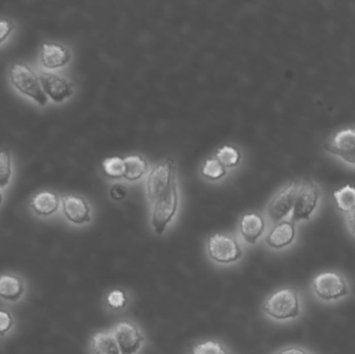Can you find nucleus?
<instances>
[{"mask_svg":"<svg viewBox=\"0 0 355 354\" xmlns=\"http://www.w3.org/2000/svg\"><path fill=\"white\" fill-rule=\"evenodd\" d=\"M320 199V189L318 185L311 180L304 179L300 184L295 203H294L292 222L309 220L314 213Z\"/></svg>","mask_w":355,"mask_h":354,"instance_id":"39448f33","label":"nucleus"},{"mask_svg":"<svg viewBox=\"0 0 355 354\" xmlns=\"http://www.w3.org/2000/svg\"><path fill=\"white\" fill-rule=\"evenodd\" d=\"M344 161L347 162L349 164H354L355 166V153L348 156V157L344 158Z\"/></svg>","mask_w":355,"mask_h":354,"instance_id":"2f4dec72","label":"nucleus"},{"mask_svg":"<svg viewBox=\"0 0 355 354\" xmlns=\"http://www.w3.org/2000/svg\"><path fill=\"white\" fill-rule=\"evenodd\" d=\"M175 180V163L172 158H168L157 164L150 172L148 178V195L151 202L157 201L172 186Z\"/></svg>","mask_w":355,"mask_h":354,"instance_id":"0eeeda50","label":"nucleus"},{"mask_svg":"<svg viewBox=\"0 0 355 354\" xmlns=\"http://www.w3.org/2000/svg\"><path fill=\"white\" fill-rule=\"evenodd\" d=\"M209 258L219 264H230L238 261L243 255L237 239L227 234L212 235L207 242Z\"/></svg>","mask_w":355,"mask_h":354,"instance_id":"20e7f679","label":"nucleus"},{"mask_svg":"<svg viewBox=\"0 0 355 354\" xmlns=\"http://www.w3.org/2000/svg\"><path fill=\"white\" fill-rule=\"evenodd\" d=\"M112 334L122 354L137 353L145 341V337L139 326L130 321H123L116 324Z\"/></svg>","mask_w":355,"mask_h":354,"instance_id":"9d476101","label":"nucleus"},{"mask_svg":"<svg viewBox=\"0 0 355 354\" xmlns=\"http://www.w3.org/2000/svg\"><path fill=\"white\" fill-rule=\"evenodd\" d=\"M324 149L342 160L355 153V129L345 128L337 131L325 143Z\"/></svg>","mask_w":355,"mask_h":354,"instance_id":"ddd939ff","label":"nucleus"},{"mask_svg":"<svg viewBox=\"0 0 355 354\" xmlns=\"http://www.w3.org/2000/svg\"><path fill=\"white\" fill-rule=\"evenodd\" d=\"M15 320L8 310H0V338L8 334L14 328Z\"/></svg>","mask_w":355,"mask_h":354,"instance_id":"bb28decb","label":"nucleus"},{"mask_svg":"<svg viewBox=\"0 0 355 354\" xmlns=\"http://www.w3.org/2000/svg\"><path fill=\"white\" fill-rule=\"evenodd\" d=\"M8 80L21 95L35 102L40 107L47 105L48 98L42 89L39 75L25 62H14L8 69Z\"/></svg>","mask_w":355,"mask_h":354,"instance_id":"f257e3e1","label":"nucleus"},{"mask_svg":"<svg viewBox=\"0 0 355 354\" xmlns=\"http://www.w3.org/2000/svg\"><path fill=\"white\" fill-rule=\"evenodd\" d=\"M273 354H311L304 349L298 348V347H289V348L283 349V351H277Z\"/></svg>","mask_w":355,"mask_h":354,"instance_id":"c756f323","label":"nucleus"},{"mask_svg":"<svg viewBox=\"0 0 355 354\" xmlns=\"http://www.w3.org/2000/svg\"><path fill=\"white\" fill-rule=\"evenodd\" d=\"M348 227L355 235V208L352 212L347 214Z\"/></svg>","mask_w":355,"mask_h":354,"instance_id":"7c9ffc66","label":"nucleus"},{"mask_svg":"<svg viewBox=\"0 0 355 354\" xmlns=\"http://www.w3.org/2000/svg\"><path fill=\"white\" fill-rule=\"evenodd\" d=\"M125 178L135 181L141 179L147 172L148 162L139 155H129L124 158Z\"/></svg>","mask_w":355,"mask_h":354,"instance_id":"aec40b11","label":"nucleus"},{"mask_svg":"<svg viewBox=\"0 0 355 354\" xmlns=\"http://www.w3.org/2000/svg\"><path fill=\"white\" fill-rule=\"evenodd\" d=\"M110 195L112 199L116 201H121L126 197V189L125 187L121 186V185H114L112 189H110Z\"/></svg>","mask_w":355,"mask_h":354,"instance_id":"c85d7f7f","label":"nucleus"},{"mask_svg":"<svg viewBox=\"0 0 355 354\" xmlns=\"http://www.w3.org/2000/svg\"><path fill=\"white\" fill-rule=\"evenodd\" d=\"M37 75L44 94L48 100H51L54 103H62L74 94V85L66 77L45 70H42Z\"/></svg>","mask_w":355,"mask_h":354,"instance_id":"6e6552de","label":"nucleus"},{"mask_svg":"<svg viewBox=\"0 0 355 354\" xmlns=\"http://www.w3.org/2000/svg\"><path fill=\"white\" fill-rule=\"evenodd\" d=\"M263 312L277 320H289L300 314V297L294 288H283L273 292L263 303Z\"/></svg>","mask_w":355,"mask_h":354,"instance_id":"f03ea898","label":"nucleus"},{"mask_svg":"<svg viewBox=\"0 0 355 354\" xmlns=\"http://www.w3.org/2000/svg\"><path fill=\"white\" fill-rule=\"evenodd\" d=\"M225 172L227 170H225V166L216 158L207 159L202 168V174L211 180H218V179L223 178Z\"/></svg>","mask_w":355,"mask_h":354,"instance_id":"b1692460","label":"nucleus"},{"mask_svg":"<svg viewBox=\"0 0 355 354\" xmlns=\"http://www.w3.org/2000/svg\"><path fill=\"white\" fill-rule=\"evenodd\" d=\"M106 303L114 310L124 309L128 303V299H127L126 293L124 291L114 290L108 293L107 297H106Z\"/></svg>","mask_w":355,"mask_h":354,"instance_id":"a878e982","label":"nucleus"},{"mask_svg":"<svg viewBox=\"0 0 355 354\" xmlns=\"http://www.w3.org/2000/svg\"><path fill=\"white\" fill-rule=\"evenodd\" d=\"M333 197L338 209L348 214L355 208V186L344 185L334 191Z\"/></svg>","mask_w":355,"mask_h":354,"instance_id":"6ab92c4d","label":"nucleus"},{"mask_svg":"<svg viewBox=\"0 0 355 354\" xmlns=\"http://www.w3.org/2000/svg\"><path fill=\"white\" fill-rule=\"evenodd\" d=\"M26 286L20 276L15 274H0V299L6 303H17L24 297Z\"/></svg>","mask_w":355,"mask_h":354,"instance_id":"2eb2a0df","label":"nucleus"},{"mask_svg":"<svg viewBox=\"0 0 355 354\" xmlns=\"http://www.w3.org/2000/svg\"><path fill=\"white\" fill-rule=\"evenodd\" d=\"M12 176V155L8 149L0 151V188L10 185Z\"/></svg>","mask_w":355,"mask_h":354,"instance_id":"4be33fe9","label":"nucleus"},{"mask_svg":"<svg viewBox=\"0 0 355 354\" xmlns=\"http://www.w3.org/2000/svg\"><path fill=\"white\" fill-rule=\"evenodd\" d=\"M192 354H230L229 351L216 341H205L192 347Z\"/></svg>","mask_w":355,"mask_h":354,"instance_id":"393cba45","label":"nucleus"},{"mask_svg":"<svg viewBox=\"0 0 355 354\" xmlns=\"http://www.w3.org/2000/svg\"><path fill=\"white\" fill-rule=\"evenodd\" d=\"M178 208L176 179L171 188L155 202L152 213V226L156 234L162 235L168 224L172 222Z\"/></svg>","mask_w":355,"mask_h":354,"instance_id":"423d86ee","label":"nucleus"},{"mask_svg":"<svg viewBox=\"0 0 355 354\" xmlns=\"http://www.w3.org/2000/svg\"><path fill=\"white\" fill-rule=\"evenodd\" d=\"M215 157L225 168H233L239 163L241 155L233 145H225L217 150Z\"/></svg>","mask_w":355,"mask_h":354,"instance_id":"412c9836","label":"nucleus"},{"mask_svg":"<svg viewBox=\"0 0 355 354\" xmlns=\"http://www.w3.org/2000/svg\"><path fill=\"white\" fill-rule=\"evenodd\" d=\"M239 228L243 238L250 245H254L264 232V218L254 212L244 214L240 220Z\"/></svg>","mask_w":355,"mask_h":354,"instance_id":"f3484780","label":"nucleus"},{"mask_svg":"<svg viewBox=\"0 0 355 354\" xmlns=\"http://www.w3.org/2000/svg\"><path fill=\"white\" fill-rule=\"evenodd\" d=\"M296 236V228L294 222H277L266 237V243L271 249H281L289 247Z\"/></svg>","mask_w":355,"mask_h":354,"instance_id":"4468645a","label":"nucleus"},{"mask_svg":"<svg viewBox=\"0 0 355 354\" xmlns=\"http://www.w3.org/2000/svg\"><path fill=\"white\" fill-rule=\"evenodd\" d=\"M60 200L53 191H42L33 195L31 208L35 215L41 218H49L60 209Z\"/></svg>","mask_w":355,"mask_h":354,"instance_id":"dca6fc26","label":"nucleus"},{"mask_svg":"<svg viewBox=\"0 0 355 354\" xmlns=\"http://www.w3.org/2000/svg\"><path fill=\"white\" fill-rule=\"evenodd\" d=\"M104 174L110 178L118 179L125 176L124 159L118 156L106 158L102 164Z\"/></svg>","mask_w":355,"mask_h":354,"instance_id":"5701e85b","label":"nucleus"},{"mask_svg":"<svg viewBox=\"0 0 355 354\" xmlns=\"http://www.w3.org/2000/svg\"><path fill=\"white\" fill-rule=\"evenodd\" d=\"M2 202H3V195H2V193H0V205H1Z\"/></svg>","mask_w":355,"mask_h":354,"instance_id":"473e14b6","label":"nucleus"},{"mask_svg":"<svg viewBox=\"0 0 355 354\" xmlns=\"http://www.w3.org/2000/svg\"><path fill=\"white\" fill-rule=\"evenodd\" d=\"M313 291L323 301H336L349 295L345 278L335 272H322L313 281Z\"/></svg>","mask_w":355,"mask_h":354,"instance_id":"7ed1b4c3","label":"nucleus"},{"mask_svg":"<svg viewBox=\"0 0 355 354\" xmlns=\"http://www.w3.org/2000/svg\"><path fill=\"white\" fill-rule=\"evenodd\" d=\"M16 26L10 19L0 18V45L6 43L14 33Z\"/></svg>","mask_w":355,"mask_h":354,"instance_id":"cd10ccee","label":"nucleus"},{"mask_svg":"<svg viewBox=\"0 0 355 354\" xmlns=\"http://www.w3.org/2000/svg\"><path fill=\"white\" fill-rule=\"evenodd\" d=\"M71 55L70 50L60 43L56 42H45L42 44L41 60L42 67L45 71L58 70L64 68L70 62Z\"/></svg>","mask_w":355,"mask_h":354,"instance_id":"9b49d317","label":"nucleus"},{"mask_svg":"<svg viewBox=\"0 0 355 354\" xmlns=\"http://www.w3.org/2000/svg\"><path fill=\"white\" fill-rule=\"evenodd\" d=\"M64 215L74 224H83L91 222V209L83 197L75 195H67L62 197Z\"/></svg>","mask_w":355,"mask_h":354,"instance_id":"f8f14e48","label":"nucleus"},{"mask_svg":"<svg viewBox=\"0 0 355 354\" xmlns=\"http://www.w3.org/2000/svg\"><path fill=\"white\" fill-rule=\"evenodd\" d=\"M93 354H122L112 333L100 332L91 341Z\"/></svg>","mask_w":355,"mask_h":354,"instance_id":"a211bd4d","label":"nucleus"},{"mask_svg":"<svg viewBox=\"0 0 355 354\" xmlns=\"http://www.w3.org/2000/svg\"><path fill=\"white\" fill-rule=\"evenodd\" d=\"M300 184L295 181L289 183L272 197L267 207V214L273 222H281L293 210Z\"/></svg>","mask_w":355,"mask_h":354,"instance_id":"1a4fd4ad","label":"nucleus"}]
</instances>
